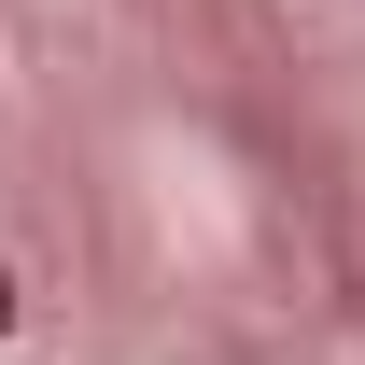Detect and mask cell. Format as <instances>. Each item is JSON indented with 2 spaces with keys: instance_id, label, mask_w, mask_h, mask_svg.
<instances>
[{
  "instance_id": "6da1fadb",
  "label": "cell",
  "mask_w": 365,
  "mask_h": 365,
  "mask_svg": "<svg viewBox=\"0 0 365 365\" xmlns=\"http://www.w3.org/2000/svg\"><path fill=\"white\" fill-rule=\"evenodd\" d=\"M0 337H14V267H0Z\"/></svg>"
}]
</instances>
